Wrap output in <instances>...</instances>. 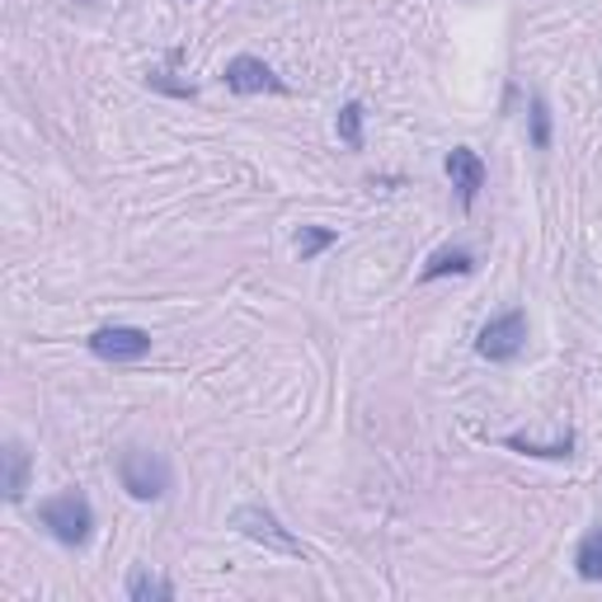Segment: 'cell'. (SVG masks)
<instances>
[{
	"mask_svg": "<svg viewBox=\"0 0 602 602\" xmlns=\"http://www.w3.org/2000/svg\"><path fill=\"white\" fill-rule=\"evenodd\" d=\"M127 598L133 602H169L175 598V584L161 574H151V570H133L127 574Z\"/></svg>",
	"mask_w": 602,
	"mask_h": 602,
	"instance_id": "cell-11",
	"label": "cell"
},
{
	"mask_svg": "<svg viewBox=\"0 0 602 602\" xmlns=\"http://www.w3.org/2000/svg\"><path fill=\"white\" fill-rule=\"evenodd\" d=\"M231 527L245 536V542H254V546H264V551H278V555H307L301 551V542L297 536L278 523V513L273 508H264V504H241L231 513Z\"/></svg>",
	"mask_w": 602,
	"mask_h": 602,
	"instance_id": "cell-3",
	"label": "cell"
},
{
	"mask_svg": "<svg viewBox=\"0 0 602 602\" xmlns=\"http://www.w3.org/2000/svg\"><path fill=\"white\" fill-rule=\"evenodd\" d=\"M334 127H339V142H343V146H349V151H362V104H358V99L343 104Z\"/></svg>",
	"mask_w": 602,
	"mask_h": 602,
	"instance_id": "cell-13",
	"label": "cell"
},
{
	"mask_svg": "<svg viewBox=\"0 0 602 602\" xmlns=\"http://www.w3.org/2000/svg\"><path fill=\"white\" fill-rule=\"evenodd\" d=\"M118 485L133 494V499L156 504V499H165V494H169V485H175V470H169V462L161 457V452L123 447L118 452Z\"/></svg>",
	"mask_w": 602,
	"mask_h": 602,
	"instance_id": "cell-1",
	"label": "cell"
},
{
	"mask_svg": "<svg viewBox=\"0 0 602 602\" xmlns=\"http://www.w3.org/2000/svg\"><path fill=\"white\" fill-rule=\"evenodd\" d=\"M447 273H457V278L476 273V254H470V250H438V254H428V264L419 269V283H438V278H447Z\"/></svg>",
	"mask_w": 602,
	"mask_h": 602,
	"instance_id": "cell-10",
	"label": "cell"
},
{
	"mask_svg": "<svg viewBox=\"0 0 602 602\" xmlns=\"http://www.w3.org/2000/svg\"><path fill=\"white\" fill-rule=\"evenodd\" d=\"M527 127H532V146L536 151H551V104L542 95L527 99Z\"/></svg>",
	"mask_w": 602,
	"mask_h": 602,
	"instance_id": "cell-12",
	"label": "cell"
},
{
	"mask_svg": "<svg viewBox=\"0 0 602 602\" xmlns=\"http://www.w3.org/2000/svg\"><path fill=\"white\" fill-rule=\"evenodd\" d=\"M222 80L231 95H283L288 90V85L273 76L269 61H260V57H231Z\"/></svg>",
	"mask_w": 602,
	"mask_h": 602,
	"instance_id": "cell-6",
	"label": "cell"
},
{
	"mask_svg": "<svg viewBox=\"0 0 602 602\" xmlns=\"http://www.w3.org/2000/svg\"><path fill=\"white\" fill-rule=\"evenodd\" d=\"M334 241H339V235L326 231V226H301V231H297V254H301V264H311L315 254H320V250H330Z\"/></svg>",
	"mask_w": 602,
	"mask_h": 602,
	"instance_id": "cell-14",
	"label": "cell"
},
{
	"mask_svg": "<svg viewBox=\"0 0 602 602\" xmlns=\"http://www.w3.org/2000/svg\"><path fill=\"white\" fill-rule=\"evenodd\" d=\"M504 447L508 452H523V457H551V462H561V457H570V452H574V434H565L555 447H536L527 438H504Z\"/></svg>",
	"mask_w": 602,
	"mask_h": 602,
	"instance_id": "cell-15",
	"label": "cell"
},
{
	"mask_svg": "<svg viewBox=\"0 0 602 602\" xmlns=\"http://www.w3.org/2000/svg\"><path fill=\"white\" fill-rule=\"evenodd\" d=\"M447 179H452V188H457V198H462L466 212L476 207L480 188H485V161H480V151L452 146V151H447Z\"/></svg>",
	"mask_w": 602,
	"mask_h": 602,
	"instance_id": "cell-7",
	"label": "cell"
},
{
	"mask_svg": "<svg viewBox=\"0 0 602 602\" xmlns=\"http://www.w3.org/2000/svg\"><path fill=\"white\" fill-rule=\"evenodd\" d=\"M38 523L48 527L52 542L85 546L90 542V527H95V508H90V499H85L80 489H61V494H52V499L38 504Z\"/></svg>",
	"mask_w": 602,
	"mask_h": 602,
	"instance_id": "cell-2",
	"label": "cell"
},
{
	"mask_svg": "<svg viewBox=\"0 0 602 602\" xmlns=\"http://www.w3.org/2000/svg\"><path fill=\"white\" fill-rule=\"evenodd\" d=\"M0 466H6V480H0V489H6V499H10V504H25V489H29V470H33V462H29L25 443H19V438H10L6 447H0Z\"/></svg>",
	"mask_w": 602,
	"mask_h": 602,
	"instance_id": "cell-8",
	"label": "cell"
},
{
	"mask_svg": "<svg viewBox=\"0 0 602 602\" xmlns=\"http://www.w3.org/2000/svg\"><path fill=\"white\" fill-rule=\"evenodd\" d=\"M574 574L584 584H602V523H593L574 546Z\"/></svg>",
	"mask_w": 602,
	"mask_h": 602,
	"instance_id": "cell-9",
	"label": "cell"
},
{
	"mask_svg": "<svg viewBox=\"0 0 602 602\" xmlns=\"http://www.w3.org/2000/svg\"><path fill=\"white\" fill-rule=\"evenodd\" d=\"M523 349H527V315L523 311H504V315L485 320V330L476 339V353L485 362H513Z\"/></svg>",
	"mask_w": 602,
	"mask_h": 602,
	"instance_id": "cell-4",
	"label": "cell"
},
{
	"mask_svg": "<svg viewBox=\"0 0 602 602\" xmlns=\"http://www.w3.org/2000/svg\"><path fill=\"white\" fill-rule=\"evenodd\" d=\"M85 343H90V353L99 362H137V358L151 353V334L137 330V326H104V330H95Z\"/></svg>",
	"mask_w": 602,
	"mask_h": 602,
	"instance_id": "cell-5",
	"label": "cell"
}]
</instances>
